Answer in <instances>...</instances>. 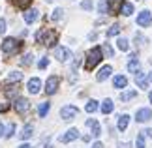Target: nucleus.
<instances>
[{
  "instance_id": "obj_23",
  "label": "nucleus",
  "mask_w": 152,
  "mask_h": 148,
  "mask_svg": "<svg viewBox=\"0 0 152 148\" xmlns=\"http://www.w3.org/2000/svg\"><path fill=\"white\" fill-rule=\"evenodd\" d=\"M49 109H51V105L47 103V101H45V103H42V105H39V107H38V114L39 116H47V112H49Z\"/></svg>"
},
{
  "instance_id": "obj_46",
  "label": "nucleus",
  "mask_w": 152,
  "mask_h": 148,
  "mask_svg": "<svg viewBox=\"0 0 152 148\" xmlns=\"http://www.w3.org/2000/svg\"><path fill=\"white\" fill-rule=\"evenodd\" d=\"M148 81H150V82H152V71H150V75H148Z\"/></svg>"
},
{
  "instance_id": "obj_37",
  "label": "nucleus",
  "mask_w": 152,
  "mask_h": 148,
  "mask_svg": "<svg viewBox=\"0 0 152 148\" xmlns=\"http://www.w3.org/2000/svg\"><path fill=\"white\" fill-rule=\"evenodd\" d=\"M13 131H15V124H10L8 129H6V137H11V135H13Z\"/></svg>"
},
{
  "instance_id": "obj_2",
  "label": "nucleus",
  "mask_w": 152,
  "mask_h": 148,
  "mask_svg": "<svg viewBox=\"0 0 152 148\" xmlns=\"http://www.w3.org/2000/svg\"><path fill=\"white\" fill-rule=\"evenodd\" d=\"M36 39L39 41V43L47 45V47H53V43L56 41V32L55 30H39L36 34Z\"/></svg>"
},
{
  "instance_id": "obj_44",
  "label": "nucleus",
  "mask_w": 152,
  "mask_h": 148,
  "mask_svg": "<svg viewBox=\"0 0 152 148\" xmlns=\"http://www.w3.org/2000/svg\"><path fill=\"white\" fill-rule=\"evenodd\" d=\"M19 148H32V146H30V144H26V143H25V144H21Z\"/></svg>"
},
{
  "instance_id": "obj_21",
  "label": "nucleus",
  "mask_w": 152,
  "mask_h": 148,
  "mask_svg": "<svg viewBox=\"0 0 152 148\" xmlns=\"http://www.w3.org/2000/svg\"><path fill=\"white\" fill-rule=\"evenodd\" d=\"M120 13L122 15H132L133 13V4H130V2H124V4H122V9H120Z\"/></svg>"
},
{
  "instance_id": "obj_24",
  "label": "nucleus",
  "mask_w": 152,
  "mask_h": 148,
  "mask_svg": "<svg viewBox=\"0 0 152 148\" xmlns=\"http://www.w3.org/2000/svg\"><path fill=\"white\" fill-rule=\"evenodd\" d=\"M122 4H124V0H113V2L109 4V9L111 11H120L122 9Z\"/></svg>"
},
{
  "instance_id": "obj_16",
  "label": "nucleus",
  "mask_w": 152,
  "mask_h": 148,
  "mask_svg": "<svg viewBox=\"0 0 152 148\" xmlns=\"http://www.w3.org/2000/svg\"><path fill=\"white\" fill-rule=\"evenodd\" d=\"M139 69H141V66H139V60H137V58H130V62H128V71L137 75Z\"/></svg>"
},
{
  "instance_id": "obj_9",
  "label": "nucleus",
  "mask_w": 152,
  "mask_h": 148,
  "mask_svg": "<svg viewBox=\"0 0 152 148\" xmlns=\"http://www.w3.org/2000/svg\"><path fill=\"white\" fill-rule=\"evenodd\" d=\"M13 107H15V111L17 112H26L28 109H30V101H28V99H25V98H17L15 99V103H13Z\"/></svg>"
},
{
  "instance_id": "obj_45",
  "label": "nucleus",
  "mask_w": 152,
  "mask_h": 148,
  "mask_svg": "<svg viewBox=\"0 0 152 148\" xmlns=\"http://www.w3.org/2000/svg\"><path fill=\"white\" fill-rule=\"evenodd\" d=\"M148 99H150V103H152V92H150V94H148Z\"/></svg>"
},
{
  "instance_id": "obj_32",
  "label": "nucleus",
  "mask_w": 152,
  "mask_h": 148,
  "mask_svg": "<svg viewBox=\"0 0 152 148\" xmlns=\"http://www.w3.org/2000/svg\"><path fill=\"white\" fill-rule=\"evenodd\" d=\"M135 146L137 148H145V133L141 131V133H139L137 135V141H135Z\"/></svg>"
},
{
  "instance_id": "obj_29",
  "label": "nucleus",
  "mask_w": 152,
  "mask_h": 148,
  "mask_svg": "<svg viewBox=\"0 0 152 148\" xmlns=\"http://www.w3.org/2000/svg\"><path fill=\"white\" fill-rule=\"evenodd\" d=\"M85 111H86V112H94V111H98V101H94V99H90V101L86 103Z\"/></svg>"
},
{
  "instance_id": "obj_7",
  "label": "nucleus",
  "mask_w": 152,
  "mask_h": 148,
  "mask_svg": "<svg viewBox=\"0 0 152 148\" xmlns=\"http://www.w3.org/2000/svg\"><path fill=\"white\" fill-rule=\"evenodd\" d=\"M55 56H56L58 62H66V60L72 58V51H69L68 47H56V49H55Z\"/></svg>"
},
{
  "instance_id": "obj_14",
  "label": "nucleus",
  "mask_w": 152,
  "mask_h": 148,
  "mask_svg": "<svg viewBox=\"0 0 152 148\" xmlns=\"http://www.w3.org/2000/svg\"><path fill=\"white\" fill-rule=\"evenodd\" d=\"M86 126H88L90 129H92V135H94V137H100V133H102V129H100V124H98L94 118H88V120H86Z\"/></svg>"
},
{
  "instance_id": "obj_35",
  "label": "nucleus",
  "mask_w": 152,
  "mask_h": 148,
  "mask_svg": "<svg viewBox=\"0 0 152 148\" xmlns=\"http://www.w3.org/2000/svg\"><path fill=\"white\" fill-rule=\"evenodd\" d=\"M47 66H49V58H42V60L38 62V68H39V69H45Z\"/></svg>"
},
{
  "instance_id": "obj_26",
  "label": "nucleus",
  "mask_w": 152,
  "mask_h": 148,
  "mask_svg": "<svg viewBox=\"0 0 152 148\" xmlns=\"http://www.w3.org/2000/svg\"><path fill=\"white\" fill-rule=\"evenodd\" d=\"M98 11L103 13V15L109 11V2H107V0H100V4H98Z\"/></svg>"
},
{
  "instance_id": "obj_41",
  "label": "nucleus",
  "mask_w": 152,
  "mask_h": 148,
  "mask_svg": "<svg viewBox=\"0 0 152 148\" xmlns=\"http://www.w3.org/2000/svg\"><path fill=\"white\" fill-rule=\"evenodd\" d=\"M145 135H147V137H152V129H145V131H143Z\"/></svg>"
},
{
  "instance_id": "obj_42",
  "label": "nucleus",
  "mask_w": 152,
  "mask_h": 148,
  "mask_svg": "<svg viewBox=\"0 0 152 148\" xmlns=\"http://www.w3.org/2000/svg\"><path fill=\"white\" fill-rule=\"evenodd\" d=\"M92 148H103V144L102 143H94V144H92Z\"/></svg>"
},
{
  "instance_id": "obj_5",
  "label": "nucleus",
  "mask_w": 152,
  "mask_h": 148,
  "mask_svg": "<svg viewBox=\"0 0 152 148\" xmlns=\"http://www.w3.org/2000/svg\"><path fill=\"white\" fill-rule=\"evenodd\" d=\"M137 25H139V26H143V28L152 25V13H150L148 9H143L141 13L137 15Z\"/></svg>"
},
{
  "instance_id": "obj_19",
  "label": "nucleus",
  "mask_w": 152,
  "mask_h": 148,
  "mask_svg": "<svg viewBox=\"0 0 152 148\" xmlns=\"http://www.w3.org/2000/svg\"><path fill=\"white\" fill-rule=\"evenodd\" d=\"M113 109H115V105H113V101H111V99H105V101L102 103V112H103V114L113 112Z\"/></svg>"
},
{
  "instance_id": "obj_3",
  "label": "nucleus",
  "mask_w": 152,
  "mask_h": 148,
  "mask_svg": "<svg viewBox=\"0 0 152 148\" xmlns=\"http://www.w3.org/2000/svg\"><path fill=\"white\" fill-rule=\"evenodd\" d=\"M17 49H19V41L15 38H6L2 41V52H6V55H11V52H15Z\"/></svg>"
},
{
  "instance_id": "obj_25",
  "label": "nucleus",
  "mask_w": 152,
  "mask_h": 148,
  "mask_svg": "<svg viewBox=\"0 0 152 148\" xmlns=\"http://www.w3.org/2000/svg\"><path fill=\"white\" fill-rule=\"evenodd\" d=\"M116 45H118V49H120V51H124V52L130 49V43H128V39H126V38H118Z\"/></svg>"
},
{
  "instance_id": "obj_1",
  "label": "nucleus",
  "mask_w": 152,
  "mask_h": 148,
  "mask_svg": "<svg viewBox=\"0 0 152 148\" xmlns=\"http://www.w3.org/2000/svg\"><path fill=\"white\" fill-rule=\"evenodd\" d=\"M103 58V52H102V49L100 47H94V49H90L88 52H86V62H85V68L88 69H94L98 64H100V60Z\"/></svg>"
},
{
  "instance_id": "obj_15",
  "label": "nucleus",
  "mask_w": 152,
  "mask_h": 148,
  "mask_svg": "<svg viewBox=\"0 0 152 148\" xmlns=\"http://www.w3.org/2000/svg\"><path fill=\"white\" fill-rule=\"evenodd\" d=\"M113 86L115 88H126L128 86V79L124 75H116L115 79H113Z\"/></svg>"
},
{
  "instance_id": "obj_34",
  "label": "nucleus",
  "mask_w": 152,
  "mask_h": 148,
  "mask_svg": "<svg viewBox=\"0 0 152 148\" xmlns=\"http://www.w3.org/2000/svg\"><path fill=\"white\" fill-rule=\"evenodd\" d=\"M102 52H105V55H107L109 58L113 56V49H111V45H109V43H105V45L102 47Z\"/></svg>"
},
{
  "instance_id": "obj_13",
  "label": "nucleus",
  "mask_w": 152,
  "mask_h": 148,
  "mask_svg": "<svg viewBox=\"0 0 152 148\" xmlns=\"http://www.w3.org/2000/svg\"><path fill=\"white\" fill-rule=\"evenodd\" d=\"M111 73H113V68H111V66H103V68L100 69V73L96 75V79H98V82H103V81L107 79V77H109Z\"/></svg>"
},
{
  "instance_id": "obj_40",
  "label": "nucleus",
  "mask_w": 152,
  "mask_h": 148,
  "mask_svg": "<svg viewBox=\"0 0 152 148\" xmlns=\"http://www.w3.org/2000/svg\"><path fill=\"white\" fill-rule=\"evenodd\" d=\"M118 148H130V144L128 143H118Z\"/></svg>"
},
{
  "instance_id": "obj_36",
  "label": "nucleus",
  "mask_w": 152,
  "mask_h": 148,
  "mask_svg": "<svg viewBox=\"0 0 152 148\" xmlns=\"http://www.w3.org/2000/svg\"><path fill=\"white\" fill-rule=\"evenodd\" d=\"M81 8L86 9V11H90L92 9V2H90V0H83V2H81Z\"/></svg>"
},
{
  "instance_id": "obj_18",
  "label": "nucleus",
  "mask_w": 152,
  "mask_h": 148,
  "mask_svg": "<svg viewBox=\"0 0 152 148\" xmlns=\"http://www.w3.org/2000/svg\"><path fill=\"white\" fill-rule=\"evenodd\" d=\"M128 124H130V116H128V114H120V116H118V124H116V128H118L120 131H124V129L128 128Z\"/></svg>"
},
{
  "instance_id": "obj_6",
  "label": "nucleus",
  "mask_w": 152,
  "mask_h": 148,
  "mask_svg": "<svg viewBox=\"0 0 152 148\" xmlns=\"http://www.w3.org/2000/svg\"><path fill=\"white\" fill-rule=\"evenodd\" d=\"M58 82H60V81H58L56 75H51L47 79V82H45V92H47L49 96H53V94L58 90Z\"/></svg>"
},
{
  "instance_id": "obj_43",
  "label": "nucleus",
  "mask_w": 152,
  "mask_h": 148,
  "mask_svg": "<svg viewBox=\"0 0 152 148\" xmlns=\"http://www.w3.org/2000/svg\"><path fill=\"white\" fill-rule=\"evenodd\" d=\"M4 135V126H2V122H0V137Z\"/></svg>"
},
{
  "instance_id": "obj_27",
  "label": "nucleus",
  "mask_w": 152,
  "mask_h": 148,
  "mask_svg": "<svg viewBox=\"0 0 152 148\" xmlns=\"http://www.w3.org/2000/svg\"><path fill=\"white\" fill-rule=\"evenodd\" d=\"M8 79H10L11 82H19V81L23 79V73H21V71H11V73L8 75Z\"/></svg>"
},
{
  "instance_id": "obj_33",
  "label": "nucleus",
  "mask_w": 152,
  "mask_h": 148,
  "mask_svg": "<svg viewBox=\"0 0 152 148\" xmlns=\"http://www.w3.org/2000/svg\"><path fill=\"white\" fill-rule=\"evenodd\" d=\"M15 4L19 6L21 9H25V8H28V6L32 4V0H15Z\"/></svg>"
},
{
  "instance_id": "obj_4",
  "label": "nucleus",
  "mask_w": 152,
  "mask_h": 148,
  "mask_svg": "<svg viewBox=\"0 0 152 148\" xmlns=\"http://www.w3.org/2000/svg\"><path fill=\"white\" fill-rule=\"evenodd\" d=\"M77 112H79L77 107H73V105H66V107L60 109V116H62V120H73V118L77 116Z\"/></svg>"
},
{
  "instance_id": "obj_22",
  "label": "nucleus",
  "mask_w": 152,
  "mask_h": 148,
  "mask_svg": "<svg viewBox=\"0 0 152 148\" xmlns=\"http://www.w3.org/2000/svg\"><path fill=\"white\" fill-rule=\"evenodd\" d=\"M135 82L139 85V88H147V86H148V82H147V79H145V75H143L141 71L135 75Z\"/></svg>"
},
{
  "instance_id": "obj_17",
  "label": "nucleus",
  "mask_w": 152,
  "mask_h": 148,
  "mask_svg": "<svg viewBox=\"0 0 152 148\" xmlns=\"http://www.w3.org/2000/svg\"><path fill=\"white\" fill-rule=\"evenodd\" d=\"M32 133H34V126H32V124H26V126L23 128V131H21V139H23V141L30 139Z\"/></svg>"
},
{
  "instance_id": "obj_38",
  "label": "nucleus",
  "mask_w": 152,
  "mask_h": 148,
  "mask_svg": "<svg viewBox=\"0 0 152 148\" xmlns=\"http://www.w3.org/2000/svg\"><path fill=\"white\" fill-rule=\"evenodd\" d=\"M145 41H147V39L143 38V34H135V43H137V45H143Z\"/></svg>"
},
{
  "instance_id": "obj_11",
  "label": "nucleus",
  "mask_w": 152,
  "mask_h": 148,
  "mask_svg": "<svg viewBox=\"0 0 152 148\" xmlns=\"http://www.w3.org/2000/svg\"><path fill=\"white\" fill-rule=\"evenodd\" d=\"M26 88H28V92H30V94H38V92H39V88H42V81H39L38 77H32V79L28 81Z\"/></svg>"
},
{
  "instance_id": "obj_28",
  "label": "nucleus",
  "mask_w": 152,
  "mask_h": 148,
  "mask_svg": "<svg viewBox=\"0 0 152 148\" xmlns=\"http://www.w3.org/2000/svg\"><path fill=\"white\" fill-rule=\"evenodd\" d=\"M118 34H120V26H118V25H113V26H111V28H109V30H107V38H113V36H118Z\"/></svg>"
},
{
  "instance_id": "obj_12",
  "label": "nucleus",
  "mask_w": 152,
  "mask_h": 148,
  "mask_svg": "<svg viewBox=\"0 0 152 148\" xmlns=\"http://www.w3.org/2000/svg\"><path fill=\"white\" fill-rule=\"evenodd\" d=\"M38 17H39V11L38 9H28V11H25V23H26V25H32L34 21H38Z\"/></svg>"
},
{
  "instance_id": "obj_31",
  "label": "nucleus",
  "mask_w": 152,
  "mask_h": 148,
  "mask_svg": "<svg viewBox=\"0 0 152 148\" xmlns=\"http://www.w3.org/2000/svg\"><path fill=\"white\" fill-rule=\"evenodd\" d=\"M32 58H34L32 52H26V55L21 58V64H23V66H30V64H32Z\"/></svg>"
},
{
  "instance_id": "obj_8",
  "label": "nucleus",
  "mask_w": 152,
  "mask_h": 148,
  "mask_svg": "<svg viewBox=\"0 0 152 148\" xmlns=\"http://www.w3.org/2000/svg\"><path fill=\"white\" fill-rule=\"evenodd\" d=\"M152 118V109H139L137 112H135V120L137 122H141V124H145V122H148Z\"/></svg>"
},
{
  "instance_id": "obj_20",
  "label": "nucleus",
  "mask_w": 152,
  "mask_h": 148,
  "mask_svg": "<svg viewBox=\"0 0 152 148\" xmlns=\"http://www.w3.org/2000/svg\"><path fill=\"white\" fill-rule=\"evenodd\" d=\"M135 96H137V90H126V92L120 94V99L122 101H130V99H133Z\"/></svg>"
},
{
  "instance_id": "obj_10",
  "label": "nucleus",
  "mask_w": 152,
  "mask_h": 148,
  "mask_svg": "<svg viewBox=\"0 0 152 148\" xmlns=\"http://www.w3.org/2000/svg\"><path fill=\"white\" fill-rule=\"evenodd\" d=\"M77 137H79V129L72 128V129H68L64 135H60V143H72V141H75Z\"/></svg>"
},
{
  "instance_id": "obj_30",
  "label": "nucleus",
  "mask_w": 152,
  "mask_h": 148,
  "mask_svg": "<svg viewBox=\"0 0 152 148\" xmlns=\"http://www.w3.org/2000/svg\"><path fill=\"white\" fill-rule=\"evenodd\" d=\"M62 15H64V9H62V8H56L55 11H53L51 19H53V21H60V19H62Z\"/></svg>"
},
{
  "instance_id": "obj_39",
  "label": "nucleus",
  "mask_w": 152,
  "mask_h": 148,
  "mask_svg": "<svg viewBox=\"0 0 152 148\" xmlns=\"http://www.w3.org/2000/svg\"><path fill=\"white\" fill-rule=\"evenodd\" d=\"M4 32H6V21L0 19V34H4Z\"/></svg>"
}]
</instances>
